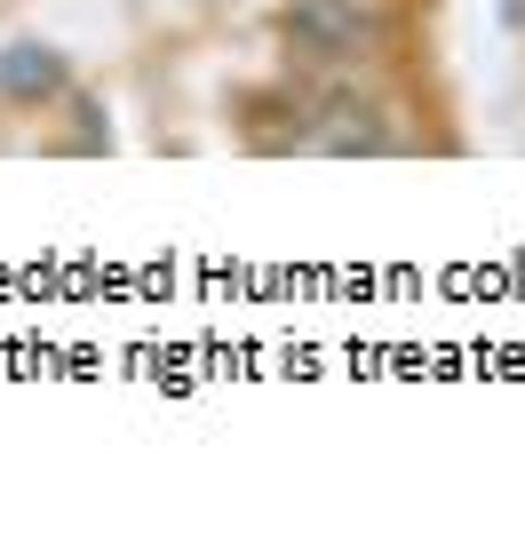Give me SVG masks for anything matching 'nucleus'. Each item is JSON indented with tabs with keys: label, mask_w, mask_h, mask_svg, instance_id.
Masks as SVG:
<instances>
[{
	"label": "nucleus",
	"mask_w": 525,
	"mask_h": 557,
	"mask_svg": "<svg viewBox=\"0 0 525 557\" xmlns=\"http://www.w3.org/2000/svg\"><path fill=\"white\" fill-rule=\"evenodd\" d=\"M287 33L318 48V57H359V48L383 40V9L374 0H295Z\"/></svg>",
	"instance_id": "nucleus-1"
}]
</instances>
